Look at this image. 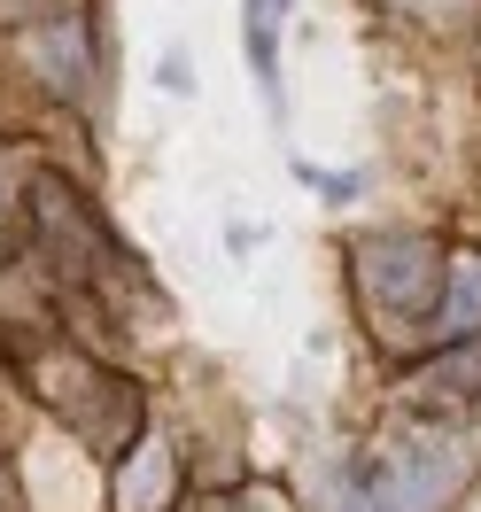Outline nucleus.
I'll return each mask as SVG.
<instances>
[{
	"instance_id": "3",
	"label": "nucleus",
	"mask_w": 481,
	"mask_h": 512,
	"mask_svg": "<svg viewBox=\"0 0 481 512\" xmlns=\"http://www.w3.org/2000/svg\"><path fill=\"white\" fill-rule=\"evenodd\" d=\"M32 210H39V233H47V249L63 256V272H94L101 256H109V233L94 225V210L63 187V179H39L32 187Z\"/></svg>"
},
{
	"instance_id": "1",
	"label": "nucleus",
	"mask_w": 481,
	"mask_h": 512,
	"mask_svg": "<svg viewBox=\"0 0 481 512\" xmlns=\"http://www.w3.org/2000/svg\"><path fill=\"white\" fill-rule=\"evenodd\" d=\"M350 264H357V280H365V295L381 311H396V319H435L443 311L450 264L427 233H365L350 249Z\"/></svg>"
},
{
	"instance_id": "9",
	"label": "nucleus",
	"mask_w": 481,
	"mask_h": 512,
	"mask_svg": "<svg viewBox=\"0 0 481 512\" xmlns=\"http://www.w3.org/2000/svg\"><path fill=\"white\" fill-rule=\"evenodd\" d=\"M210 512H288L272 489H233V497H210Z\"/></svg>"
},
{
	"instance_id": "10",
	"label": "nucleus",
	"mask_w": 481,
	"mask_h": 512,
	"mask_svg": "<svg viewBox=\"0 0 481 512\" xmlns=\"http://www.w3.org/2000/svg\"><path fill=\"white\" fill-rule=\"evenodd\" d=\"M272 8H288V0H272Z\"/></svg>"
},
{
	"instance_id": "2",
	"label": "nucleus",
	"mask_w": 481,
	"mask_h": 512,
	"mask_svg": "<svg viewBox=\"0 0 481 512\" xmlns=\"http://www.w3.org/2000/svg\"><path fill=\"white\" fill-rule=\"evenodd\" d=\"M39 388H47L55 412H63L94 450H109V458H125V443L140 435V388L117 381V373L94 365V357H55V365L39 373Z\"/></svg>"
},
{
	"instance_id": "7",
	"label": "nucleus",
	"mask_w": 481,
	"mask_h": 512,
	"mask_svg": "<svg viewBox=\"0 0 481 512\" xmlns=\"http://www.w3.org/2000/svg\"><path fill=\"white\" fill-rule=\"evenodd\" d=\"M334 512H412V505H404L388 458H350V466L334 474Z\"/></svg>"
},
{
	"instance_id": "4",
	"label": "nucleus",
	"mask_w": 481,
	"mask_h": 512,
	"mask_svg": "<svg viewBox=\"0 0 481 512\" xmlns=\"http://www.w3.org/2000/svg\"><path fill=\"white\" fill-rule=\"evenodd\" d=\"M32 63L39 78L55 86V94H86V78H94V39H86V24H55V32H32Z\"/></svg>"
},
{
	"instance_id": "5",
	"label": "nucleus",
	"mask_w": 481,
	"mask_h": 512,
	"mask_svg": "<svg viewBox=\"0 0 481 512\" xmlns=\"http://www.w3.org/2000/svg\"><path fill=\"white\" fill-rule=\"evenodd\" d=\"M171 489H179V458H171V443H148L140 458H125L117 505H125V512H163V505H171Z\"/></svg>"
},
{
	"instance_id": "6",
	"label": "nucleus",
	"mask_w": 481,
	"mask_h": 512,
	"mask_svg": "<svg viewBox=\"0 0 481 512\" xmlns=\"http://www.w3.org/2000/svg\"><path fill=\"white\" fill-rule=\"evenodd\" d=\"M435 334L443 342H474L481 334V249L450 256V288H443V311H435Z\"/></svg>"
},
{
	"instance_id": "8",
	"label": "nucleus",
	"mask_w": 481,
	"mask_h": 512,
	"mask_svg": "<svg viewBox=\"0 0 481 512\" xmlns=\"http://www.w3.org/2000/svg\"><path fill=\"white\" fill-rule=\"evenodd\" d=\"M272 16H280L272 0H249V63H257V78H264V86L280 78V55H272Z\"/></svg>"
}]
</instances>
